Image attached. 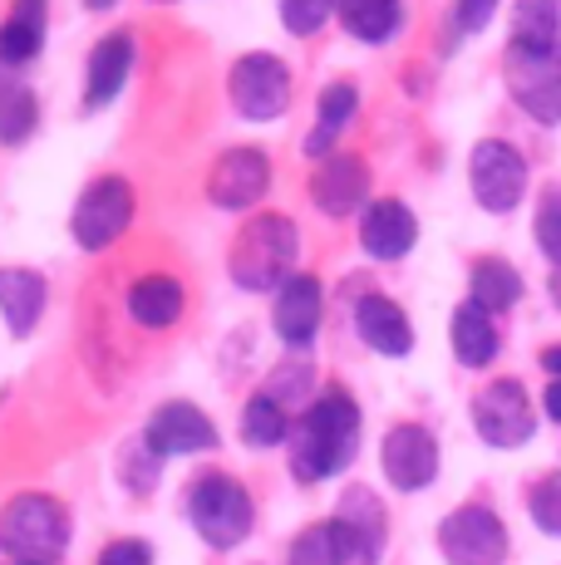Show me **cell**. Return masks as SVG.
Masks as SVG:
<instances>
[{"instance_id": "obj_1", "label": "cell", "mask_w": 561, "mask_h": 565, "mask_svg": "<svg viewBox=\"0 0 561 565\" xmlns=\"http://www.w3.org/2000/svg\"><path fill=\"white\" fill-rule=\"evenodd\" d=\"M360 428H364V418H360L354 394H345L340 384L320 388L316 404L300 418L296 443H290V477L310 487V482H326V477L345 472L354 462V448H360Z\"/></svg>"}, {"instance_id": "obj_2", "label": "cell", "mask_w": 561, "mask_h": 565, "mask_svg": "<svg viewBox=\"0 0 561 565\" xmlns=\"http://www.w3.org/2000/svg\"><path fill=\"white\" fill-rule=\"evenodd\" d=\"M296 252H300L296 222L286 212H262L236 232L232 252H226V270H232V280L242 290L262 296V290H280L296 276Z\"/></svg>"}, {"instance_id": "obj_3", "label": "cell", "mask_w": 561, "mask_h": 565, "mask_svg": "<svg viewBox=\"0 0 561 565\" xmlns=\"http://www.w3.org/2000/svg\"><path fill=\"white\" fill-rule=\"evenodd\" d=\"M70 546V512L45 492H20L0 512V551L15 565H60Z\"/></svg>"}, {"instance_id": "obj_4", "label": "cell", "mask_w": 561, "mask_h": 565, "mask_svg": "<svg viewBox=\"0 0 561 565\" xmlns=\"http://www.w3.org/2000/svg\"><path fill=\"white\" fill-rule=\"evenodd\" d=\"M188 521L212 551H232L252 536L256 526V507L236 477L226 472H202L188 487Z\"/></svg>"}, {"instance_id": "obj_5", "label": "cell", "mask_w": 561, "mask_h": 565, "mask_svg": "<svg viewBox=\"0 0 561 565\" xmlns=\"http://www.w3.org/2000/svg\"><path fill=\"white\" fill-rule=\"evenodd\" d=\"M438 551L448 565H502L507 561V526L493 507L468 502L453 507L438 521Z\"/></svg>"}, {"instance_id": "obj_6", "label": "cell", "mask_w": 561, "mask_h": 565, "mask_svg": "<svg viewBox=\"0 0 561 565\" xmlns=\"http://www.w3.org/2000/svg\"><path fill=\"white\" fill-rule=\"evenodd\" d=\"M134 222V188L124 178H94L70 212V232L84 252H104Z\"/></svg>"}, {"instance_id": "obj_7", "label": "cell", "mask_w": 561, "mask_h": 565, "mask_svg": "<svg viewBox=\"0 0 561 565\" xmlns=\"http://www.w3.org/2000/svg\"><path fill=\"white\" fill-rule=\"evenodd\" d=\"M384 531H390V516H384L380 497H374L370 487H350V492L340 497L336 516H330L336 565H380Z\"/></svg>"}, {"instance_id": "obj_8", "label": "cell", "mask_w": 561, "mask_h": 565, "mask_svg": "<svg viewBox=\"0 0 561 565\" xmlns=\"http://www.w3.org/2000/svg\"><path fill=\"white\" fill-rule=\"evenodd\" d=\"M226 89H232V104L242 118H252V124H272L290 108V70L286 60H276V54H242V60L232 64V79H226Z\"/></svg>"}, {"instance_id": "obj_9", "label": "cell", "mask_w": 561, "mask_h": 565, "mask_svg": "<svg viewBox=\"0 0 561 565\" xmlns=\"http://www.w3.org/2000/svg\"><path fill=\"white\" fill-rule=\"evenodd\" d=\"M473 428L488 448H522L537 433L532 398L517 379H493L478 398H473Z\"/></svg>"}, {"instance_id": "obj_10", "label": "cell", "mask_w": 561, "mask_h": 565, "mask_svg": "<svg viewBox=\"0 0 561 565\" xmlns=\"http://www.w3.org/2000/svg\"><path fill=\"white\" fill-rule=\"evenodd\" d=\"M468 182H473V198H478L483 212H512L527 192V162L512 143L502 138H483L468 158Z\"/></svg>"}, {"instance_id": "obj_11", "label": "cell", "mask_w": 561, "mask_h": 565, "mask_svg": "<svg viewBox=\"0 0 561 565\" xmlns=\"http://www.w3.org/2000/svg\"><path fill=\"white\" fill-rule=\"evenodd\" d=\"M380 472L394 492H424L438 477V438L424 423H394L380 443Z\"/></svg>"}, {"instance_id": "obj_12", "label": "cell", "mask_w": 561, "mask_h": 565, "mask_svg": "<svg viewBox=\"0 0 561 565\" xmlns=\"http://www.w3.org/2000/svg\"><path fill=\"white\" fill-rule=\"evenodd\" d=\"M507 94L517 99L532 124L557 128L561 124V70L552 54H522V50H507Z\"/></svg>"}, {"instance_id": "obj_13", "label": "cell", "mask_w": 561, "mask_h": 565, "mask_svg": "<svg viewBox=\"0 0 561 565\" xmlns=\"http://www.w3.org/2000/svg\"><path fill=\"white\" fill-rule=\"evenodd\" d=\"M138 438H144L163 462L168 458H192V452H212L222 443L218 428H212V418L198 404H188V398H168V404H158L154 418H148V428L138 433Z\"/></svg>"}, {"instance_id": "obj_14", "label": "cell", "mask_w": 561, "mask_h": 565, "mask_svg": "<svg viewBox=\"0 0 561 565\" xmlns=\"http://www.w3.org/2000/svg\"><path fill=\"white\" fill-rule=\"evenodd\" d=\"M272 188V158L262 148H226L208 172V198L222 212H246Z\"/></svg>"}, {"instance_id": "obj_15", "label": "cell", "mask_w": 561, "mask_h": 565, "mask_svg": "<svg viewBox=\"0 0 561 565\" xmlns=\"http://www.w3.org/2000/svg\"><path fill=\"white\" fill-rule=\"evenodd\" d=\"M320 315H326V290H320V280L310 270H296L272 300V330L286 350H310Z\"/></svg>"}, {"instance_id": "obj_16", "label": "cell", "mask_w": 561, "mask_h": 565, "mask_svg": "<svg viewBox=\"0 0 561 565\" xmlns=\"http://www.w3.org/2000/svg\"><path fill=\"white\" fill-rule=\"evenodd\" d=\"M310 198L326 216H354L370 202V168L360 153H345L336 148L330 158H320L316 178H310Z\"/></svg>"}, {"instance_id": "obj_17", "label": "cell", "mask_w": 561, "mask_h": 565, "mask_svg": "<svg viewBox=\"0 0 561 565\" xmlns=\"http://www.w3.org/2000/svg\"><path fill=\"white\" fill-rule=\"evenodd\" d=\"M419 242V222L414 212H409L399 198H384V202H370L360 216V246L364 256L374 260H404L409 252H414Z\"/></svg>"}, {"instance_id": "obj_18", "label": "cell", "mask_w": 561, "mask_h": 565, "mask_svg": "<svg viewBox=\"0 0 561 565\" xmlns=\"http://www.w3.org/2000/svg\"><path fill=\"white\" fill-rule=\"evenodd\" d=\"M128 70H134V35L114 30V35H104L89 54V74H84V114L109 108L118 99V89H124Z\"/></svg>"}, {"instance_id": "obj_19", "label": "cell", "mask_w": 561, "mask_h": 565, "mask_svg": "<svg viewBox=\"0 0 561 565\" xmlns=\"http://www.w3.org/2000/svg\"><path fill=\"white\" fill-rule=\"evenodd\" d=\"M354 330H360V340L370 344L374 354H384V360H404V354L414 350V324H409V315L399 310L390 296H364L360 306H354Z\"/></svg>"}, {"instance_id": "obj_20", "label": "cell", "mask_w": 561, "mask_h": 565, "mask_svg": "<svg viewBox=\"0 0 561 565\" xmlns=\"http://www.w3.org/2000/svg\"><path fill=\"white\" fill-rule=\"evenodd\" d=\"M50 300V286L40 270L30 266H0V315H6V330L15 340H30V330L40 324Z\"/></svg>"}, {"instance_id": "obj_21", "label": "cell", "mask_w": 561, "mask_h": 565, "mask_svg": "<svg viewBox=\"0 0 561 565\" xmlns=\"http://www.w3.org/2000/svg\"><path fill=\"white\" fill-rule=\"evenodd\" d=\"M50 0H10V15L0 25V70H20L45 50Z\"/></svg>"}, {"instance_id": "obj_22", "label": "cell", "mask_w": 561, "mask_h": 565, "mask_svg": "<svg viewBox=\"0 0 561 565\" xmlns=\"http://www.w3.org/2000/svg\"><path fill=\"white\" fill-rule=\"evenodd\" d=\"M354 114H360V89H354L350 79L326 84V94H320V104H316V128L306 134L300 153L306 158H330L336 153V138H345V128H350Z\"/></svg>"}, {"instance_id": "obj_23", "label": "cell", "mask_w": 561, "mask_h": 565, "mask_svg": "<svg viewBox=\"0 0 561 565\" xmlns=\"http://www.w3.org/2000/svg\"><path fill=\"white\" fill-rule=\"evenodd\" d=\"M453 360H458L463 369H488L493 360H498V330H493V315L478 310L473 300H463L458 310H453Z\"/></svg>"}, {"instance_id": "obj_24", "label": "cell", "mask_w": 561, "mask_h": 565, "mask_svg": "<svg viewBox=\"0 0 561 565\" xmlns=\"http://www.w3.org/2000/svg\"><path fill=\"white\" fill-rule=\"evenodd\" d=\"M182 310H188V296H182V286L172 276H144L128 290V315L144 330H168V324L182 320Z\"/></svg>"}, {"instance_id": "obj_25", "label": "cell", "mask_w": 561, "mask_h": 565, "mask_svg": "<svg viewBox=\"0 0 561 565\" xmlns=\"http://www.w3.org/2000/svg\"><path fill=\"white\" fill-rule=\"evenodd\" d=\"M340 25L360 45H384L404 25V0H340Z\"/></svg>"}, {"instance_id": "obj_26", "label": "cell", "mask_w": 561, "mask_h": 565, "mask_svg": "<svg viewBox=\"0 0 561 565\" xmlns=\"http://www.w3.org/2000/svg\"><path fill=\"white\" fill-rule=\"evenodd\" d=\"M561 40V0H517L512 6V45L522 54H552Z\"/></svg>"}, {"instance_id": "obj_27", "label": "cell", "mask_w": 561, "mask_h": 565, "mask_svg": "<svg viewBox=\"0 0 561 565\" xmlns=\"http://www.w3.org/2000/svg\"><path fill=\"white\" fill-rule=\"evenodd\" d=\"M468 300H473L478 310H488V315L512 310L517 300H522V276H517L507 260L483 256L478 266H473V276H468Z\"/></svg>"}, {"instance_id": "obj_28", "label": "cell", "mask_w": 561, "mask_h": 565, "mask_svg": "<svg viewBox=\"0 0 561 565\" xmlns=\"http://www.w3.org/2000/svg\"><path fill=\"white\" fill-rule=\"evenodd\" d=\"M286 438H290V413L280 408L266 388L246 398V408H242V443L246 448L266 452V448H276V443H286Z\"/></svg>"}, {"instance_id": "obj_29", "label": "cell", "mask_w": 561, "mask_h": 565, "mask_svg": "<svg viewBox=\"0 0 561 565\" xmlns=\"http://www.w3.org/2000/svg\"><path fill=\"white\" fill-rule=\"evenodd\" d=\"M40 128V99L25 84H0V148H20Z\"/></svg>"}, {"instance_id": "obj_30", "label": "cell", "mask_w": 561, "mask_h": 565, "mask_svg": "<svg viewBox=\"0 0 561 565\" xmlns=\"http://www.w3.org/2000/svg\"><path fill=\"white\" fill-rule=\"evenodd\" d=\"M310 388H316V369L310 364H300V360H286V364H276V374L266 379V394L276 398L286 413H306L316 398H310Z\"/></svg>"}, {"instance_id": "obj_31", "label": "cell", "mask_w": 561, "mask_h": 565, "mask_svg": "<svg viewBox=\"0 0 561 565\" xmlns=\"http://www.w3.org/2000/svg\"><path fill=\"white\" fill-rule=\"evenodd\" d=\"M158 472H163V458H158V452L148 448L144 438L128 443V448L118 452V477H124L128 492H138V497L154 492V487H158Z\"/></svg>"}, {"instance_id": "obj_32", "label": "cell", "mask_w": 561, "mask_h": 565, "mask_svg": "<svg viewBox=\"0 0 561 565\" xmlns=\"http://www.w3.org/2000/svg\"><path fill=\"white\" fill-rule=\"evenodd\" d=\"M336 10H340V0H280V25H286V35L310 40Z\"/></svg>"}, {"instance_id": "obj_33", "label": "cell", "mask_w": 561, "mask_h": 565, "mask_svg": "<svg viewBox=\"0 0 561 565\" xmlns=\"http://www.w3.org/2000/svg\"><path fill=\"white\" fill-rule=\"evenodd\" d=\"M527 512H532L537 531H547V536H561V472H547L542 482L527 492Z\"/></svg>"}, {"instance_id": "obj_34", "label": "cell", "mask_w": 561, "mask_h": 565, "mask_svg": "<svg viewBox=\"0 0 561 565\" xmlns=\"http://www.w3.org/2000/svg\"><path fill=\"white\" fill-rule=\"evenodd\" d=\"M537 246H542V256L552 260V270H561V188L542 192V202H537Z\"/></svg>"}, {"instance_id": "obj_35", "label": "cell", "mask_w": 561, "mask_h": 565, "mask_svg": "<svg viewBox=\"0 0 561 565\" xmlns=\"http://www.w3.org/2000/svg\"><path fill=\"white\" fill-rule=\"evenodd\" d=\"M290 565H336V536H330V521L320 526H306L286 551Z\"/></svg>"}, {"instance_id": "obj_36", "label": "cell", "mask_w": 561, "mask_h": 565, "mask_svg": "<svg viewBox=\"0 0 561 565\" xmlns=\"http://www.w3.org/2000/svg\"><path fill=\"white\" fill-rule=\"evenodd\" d=\"M94 565H154V551L148 541H109Z\"/></svg>"}, {"instance_id": "obj_37", "label": "cell", "mask_w": 561, "mask_h": 565, "mask_svg": "<svg viewBox=\"0 0 561 565\" xmlns=\"http://www.w3.org/2000/svg\"><path fill=\"white\" fill-rule=\"evenodd\" d=\"M493 10H498V0H458V10H453V25H458L463 35H478V30L493 20Z\"/></svg>"}, {"instance_id": "obj_38", "label": "cell", "mask_w": 561, "mask_h": 565, "mask_svg": "<svg viewBox=\"0 0 561 565\" xmlns=\"http://www.w3.org/2000/svg\"><path fill=\"white\" fill-rule=\"evenodd\" d=\"M542 408H547V418H552V423H561V379H552V384H547Z\"/></svg>"}, {"instance_id": "obj_39", "label": "cell", "mask_w": 561, "mask_h": 565, "mask_svg": "<svg viewBox=\"0 0 561 565\" xmlns=\"http://www.w3.org/2000/svg\"><path fill=\"white\" fill-rule=\"evenodd\" d=\"M542 369L552 379H561V344H552V350H542Z\"/></svg>"}, {"instance_id": "obj_40", "label": "cell", "mask_w": 561, "mask_h": 565, "mask_svg": "<svg viewBox=\"0 0 561 565\" xmlns=\"http://www.w3.org/2000/svg\"><path fill=\"white\" fill-rule=\"evenodd\" d=\"M547 290H552V300H557V310H561V270H552V280H547Z\"/></svg>"}, {"instance_id": "obj_41", "label": "cell", "mask_w": 561, "mask_h": 565, "mask_svg": "<svg viewBox=\"0 0 561 565\" xmlns=\"http://www.w3.org/2000/svg\"><path fill=\"white\" fill-rule=\"evenodd\" d=\"M89 10H109V6H118V0H84Z\"/></svg>"}]
</instances>
